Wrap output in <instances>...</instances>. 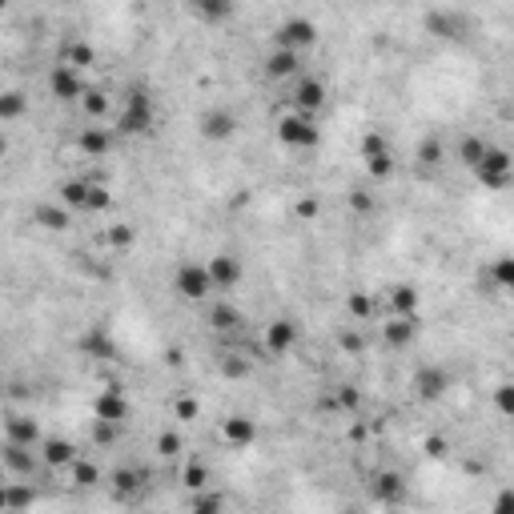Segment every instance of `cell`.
Instances as JSON below:
<instances>
[{"instance_id": "obj_13", "label": "cell", "mask_w": 514, "mask_h": 514, "mask_svg": "<svg viewBox=\"0 0 514 514\" xmlns=\"http://www.w3.org/2000/svg\"><path fill=\"white\" fill-rule=\"evenodd\" d=\"M40 467L37 446H20V442H0V470L8 478H33Z\"/></svg>"}, {"instance_id": "obj_38", "label": "cell", "mask_w": 514, "mask_h": 514, "mask_svg": "<svg viewBox=\"0 0 514 514\" xmlns=\"http://www.w3.org/2000/svg\"><path fill=\"white\" fill-rule=\"evenodd\" d=\"M105 241H109V249L125 254V249H133V246H137V229L129 226V221H117V226H109V229H105Z\"/></svg>"}, {"instance_id": "obj_37", "label": "cell", "mask_w": 514, "mask_h": 514, "mask_svg": "<svg viewBox=\"0 0 514 514\" xmlns=\"http://www.w3.org/2000/svg\"><path fill=\"white\" fill-rule=\"evenodd\" d=\"M366 161V173L374 181H390L398 173V161H394V149H386V153H374V157H362Z\"/></svg>"}, {"instance_id": "obj_20", "label": "cell", "mask_w": 514, "mask_h": 514, "mask_svg": "<svg viewBox=\"0 0 514 514\" xmlns=\"http://www.w3.org/2000/svg\"><path fill=\"white\" fill-rule=\"evenodd\" d=\"M113 141H117V133L113 129H105L100 121H89V129H80L77 133V149L85 157H93V161H100V157H109V149H113Z\"/></svg>"}, {"instance_id": "obj_30", "label": "cell", "mask_w": 514, "mask_h": 514, "mask_svg": "<svg viewBox=\"0 0 514 514\" xmlns=\"http://www.w3.org/2000/svg\"><path fill=\"white\" fill-rule=\"evenodd\" d=\"M85 197H89V181L85 177H68L65 185L57 189V201L65 209H73V214H85Z\"/></svg>"}, {"instance_id": "obj_11", "label": "cell", "mask_w": 514, "mask_h": 514, "mask_svg": "<svg viewBox=\"0 0 514 514\" xmlns=\"http://www.w3.org/2000/svg\"><path fill=\"white\" fill-rule=\"evenodd\" d=\"M197 129H201V137H205V141H214V145H226V141L237 137L241 121H237V113H234L229 105H214V109H205V113H201Z\"/></svg>"}, {"instance_id": "obj_6", "label": "cell", "mask_w": 514, "mask_h": 514, "mask_svg": "<svg viewBox=\"0 0 514 514\" xmlns=\"http://www.w3.org/2000/svg\"><path fill=\"white\" fill-rule=\"evenodd\" d=\"M422 33L442 40V45H458V40L470 37V20L458 13V8H430L422 16Z\"/></svg>"}, {"instance_id": "obj_25", "label": "cell", "mask_w": 514, "mask_h": 514, "mask_svg": "<svg viewBox=\"0 0 514 514\" xmlns=\"http://www.w3.org/2000/svg\"><path fill=\"white\" fill-rule=\"evenodd\" d=\"M60 65L77 68V73H89V68L97 65V45H89V40H65V48H60Z\"/></svg>"}, {"instance_id": "obj_28", "label": "cell", "mask_w": 514, "mask_h": 514, "mask_svg": "<svg viewBox=\"0 0 514 514\" xmlns=\"http://www.w3.org/2000/svg\"><path fill=\"white\" fill-rule=\"evenodd\" d=\"M446 145H442V137H422L418 149H414V161L418 169H426V173H438L442 165H446Z\"/></svg>"}, {"instance_id": "obj_3", "label": "cell", "mask_w": 514, "mask_h": 514, "mask_svg": "<svg viewBox=\"0 0 514 514\" xmlns=\"http://www.w3.org/2000/svg\"><path fill=\"white\" fill-rule=\"evenodd\" d=\"M470 173H475V181L482 189H507L510 177H514V157L502 145H490L487 141V149H482L478 165L470 169Z\"/></svg>"}, {"instance_id": "obj_2", "label": "cell", "mask_w": 514, "mask_h": 514, "mask_svg": "<svg viewBox=\"0 0 514 514\" xmlns=\"http://www.w3.org/2000/svg\"><path fill=\"white\" fill-rule=\"evenodd\" d=\"M278 141L286 149H294V153H309V149L321 145V121L309 117V113H294V109H289V113L278 121Z\"/></svg>"}, {"instance_id": "obj_1", "label": "cell", "mask_w": 514, "mask_h": 514, "mask_svg": "<svg viewBox=\"0 0 514 514\" xmlns=\"http://www.w3.org/2000/svg\"><path fill=\"white\" fill-rule=\"evenodd\" d=\"M157 129V100L149 89H125V97H121V109L113 117V133L117 137H149Z\"/></svg>"}, {"instance_id": "obj_46", "label": "cell", "mask_w": 514, "mask_h": 514, "mask_svg": "<svg viewBox=\"0 0 514 514\" xmlns=\"http://www.w3.org/2000/svg\"><path fill=\"white\" fill-rule=\"evenodd\" d=\"M89 435H93V442H97V446H113V442L121 438V422L93 418V430H89Z\"/></svg>"}, {"instance_id": "obj_49", "label": "cell", "mask_w": 514, "mask_h": 514, "mask_svg": "<svg viewBox=\"0 0 514 514\" xmlns=\"http://www.w3.org/2000/svg\"><path fill=\"white\" fill-rule=\"evenodd\" d=\"M294 217L298 221H318L321 217V197H298L294 201Z\"/></svg>"}, {"instance_id": "obj_54", "label": "cell", "mask_w": 514, "mask_h": 514, "mask_svg": "<svg viewBox=\"0 0 514 514\" xmlns=\"http://www.w3.org/2000/svg\"><path fill=\"white\" fill-rule=\"evenodd\" d=\"M0 510H8V482H0Z\"/></svg>"}, {"instance_id": "obj_21", "label": "cell", "mask_w": 514, "mask_h": 514, "mask_svg": "<svg viewBox=\"0 0 514 514\" xmlns=\"http://www.w3.org/2000/svg\"><path fill=\"white\" fill-rule=\"evenodd\" d=\"M382 309H386V314H418L422 289L410 286V281H394V286L386 289V298H382Z\"/></svg>"}, {"instance_id": "obj_8", "label": "cell", "mask_w": 514, "mask_h": 514, "mask_svg": "<svg viewBox=\"0 0 514 514\" xmlns=\"http://www.w3.org/2000/svg\"><path fill=\"white\" fill-rule=\"evenodd\" d=\"M410 382H414V394L422 402H442L450 394V386H455V374H450L442 362H422Z\"/></svg>"}, {"instance_id": "obj_12", "label": "cell", "mask_w": 514, "mask_h": 514, "mask_svg": "<svg viewBox=\"0 0 514 514\" xmlns=\"http://www.w3.org/2000/svg\"><path fill=\"white\" fill-rule=\"evenodd\" d=\"M422 334L418 314H386L382 321V346L386 350H410Z\"/></svg>"}, {"instance_id": "obj_22", "label": "cell", "mask_w": 514, "mask_h": 514, "mask_svg": "<svg viewBox=\"0 0 514 514\" xmlns=\"http://www.w3.org/2000/svg\"><path fill=\"white\" fill-rule=\"evenodd\" d=\"M33 226H40L45 234H65L73 226V209H65L60 201H40L33 209Z\"/></svg>"}, {"instance_id": "obj_14", "label": "cell", "mask_w": 514, "mask_h": 514, "mask_svg": "<svg viewBox=\"0 0 514 514\" xmlns=\"http://www.w3.org/2000/svg\"><path fill=\"white\" fill-rule=\"evenodd\" d=\"M205 269H209V281H214V294H229V289H237L241 278H246V266H241V257H237V254H226V249L209 257Z\"/></svg>"}, {"instance_id": "obj_41", "label": "cell", "mask_w": 514, "mask_h": 514, "mask_svg": "<svg viewBox=\"0 0 514 514\" xmlns=\"http://www.w3.org/2000/svg\"><path fill=\"white\" fill-rule=\"evenodd\" d=\"M113 205V194H109L105 185H97V181H89V197H85V214H105V209Z\"/></svg>"}, {"instance_id": "obj_34", "label": "cell", "mask_w": 514, "mask_h": 514, "mask_svg": "<svg viewBox=\"0 0 514 514\" xmlns=\"http://www.w3.org/2000/svg\"><path fill=\"white\" fill-rule=\"evenodd\" d=\"M68 478H73V487H80V490H93L105 475H100L97 462H89V458H80V455H77V458H73V467H68Z\"/></svg>"}, {"instance_id": "obj_53", "label": "cell", "mask_w": 514, "mask_h": 514, "mask_svg": "<svg viewBox=\"0 0 514 514\" xmlns=\"http://www.w3.org/2000/svg\"><path fill=\"white\" fill-rule=\"evenodd\" d=\"M442 446H446L442 438H430V442H426V455H430V458H442Z\"/></svg>"}, {"instance_id": "obj_39", "label": "cell", "mask_w": 514, "mask_h": 514, "mask_svg": "<svg viewBox=\"0 0 514 514\" xmlns=\"http://www.w3.org/2000/svg\"><path fill=\"white\" fill-rule=\"evenodd\" d=\"M80 113L89 121H100L109 113V93L105 89H85V97H80Z\"/></svg>"}, {"instance_id": "obj_56", "label": "cell", "mask_w": 514, "mask_h": 514, "mask_svg": "<svg viewBox=\"0 0 514 514\" xmlns=\"http://www.w3.org/2000/svg\"><path fill=\"white\" fill-rule=\"evenodd\" d=\"M5 5H8V0H0V8H5Z\"/></svg>"}, {"instance_id": "obj_36", "label": "cell", "mask_w": 514, "mask_h": 514, "mask_svg": "<svg viewBox=\"0 0 514 514\" xmlns=\"http://www.w3.org/2000/svg\"><path fill=\"white\" fill-rule=\"evenodd\" d=\"M482 149H487V141H482L478 133H467L455 145V157H458V165L462 169H475L478 165V157H482Z\"/></svg>"}, {"instance_id": "obj_9", "label": "cell", "mask_w": 514, "mask_h": 514, "mask_svg": "<svg viewBox=\"0 0 514 514\" xmlns=\"http://www.w3.org/2000/svg\"><path fill=\"white\" fill-rule=\"evenodd\" d=\"M298 341H301V326L294 318H269L266 330H261V350L269 358H286L289 350H298Z\"/></svg>"}, {"instance_id": "obj_5", "label": "cell", "mask_w": 514, "mask_h": 514, "mask_svg": "<svg viewBox=\"0 0 514 514\" xmlns=\"http://www.w3.org/2000/svg\"><path fill=\"white\" fill-rule=\"evenodd\" d=\"M289 109L294 113H309V117H321L326 113V100H330V89L321 77H309V73H298L289 80Z\"/></svg>"}, {"instance_id": "obj_43", "label": "cell", "mask_w": 514, "mask_h": 514, "mask_svg": "<svg viewBox=\"0 0 514 514\" xmlns=\"http://www.w3.org/2000/svg\"><path fill=\"white\" fill-rule=\"evenodd\" d=\"M386 149H390V137L382 133V129H366V133H362V145H358V153H362V157L386 153Z\"/></svg>"}, {"instance_id": "obj_42", "label": "cell", "mask_w": 514, "mask_h": 514, "mask_svg": "<svg viewBox=\"0 0 514 514\" xmlns=\"http://www.w3.org/2000/svg\"><path fill=\"white\" fill-rule=\"evenodd\" d=\"M490 281H495V289H510L514 286V257H495V266H490Z\"/></svg>"}, {"instance_id": "obj_24", "label": "cell", "mask_w": 514, "mask_h": 514, "mask_svg": "<svg viewBox=\"0 0 514 514\" xmlns=\"http://www.w3.org/2000/svg\"><path fill=\"white\" fill-rule=\"evenodd\" d=\"M40 422L33 414H8L5 418V442H20V446H40Z\"/></svg>"}, {"instance_id": "obj_50", "label": "cell", "mask_w": 514, "mask_h": 514, "mask_svg": "<svg viewBox=\"0 0 514 514\" xmlns=\"http://www.w3.org/2000/svg\"><path fill=\"white\" fill-rule=\"evenodd\" d=\"M338 406L346 410V414H358V410H362V390H354V386H338Z\"/></svg>"}, {"instance_id": "obj_55", "label": "cell", "mask_w": 514, "mask_h": 514, "mask_svg": "<svg viewBox=\"0 0 514 514\" xmlns=\"http://www.w3.org/2000/svg\"><path fill=\"white\" fill-rule=\"evenodd\" d=\"M5 153H8V137H5V129H0V161H5Z\"/></svg>"}, {"instance_id": "obj_18", "label": "cell", "mask_w": 514, "mask_h": 514, "mask_svg": "<svg viewBox=\"0 0 514 514\" xmlns=\"http://www.w3.org/2000/svg\"><path fill=\"white\" fill-rule=\"evenodd\" d=\"M37 455H40V467H45V470H68L80 450H77V442H68L60 435H48V438H40Z\"/></svg>"}, {"instance_id": "obj_48", "label": "cell", "mask_w": 514, "mask_h": 514, "mask_svg": "<svg viewBox=\"0 0 514 514\" xmlns=\"http://www.w3.org/2000/svg\"><path fill=\"white\" fill-rule=\"evenodd\" d=\"M338 346L346 350V354H366L370 341H366V334H362V330L350 326V330H341V334H338Z\"/></svg>"}, {"instance_id": "obj_19", "label": "cell", "mask_w": 514, "mask_h": 514, "mask_svg": "<svg viewBox=\"0 0 514 514\" xmlns=\"http://www.w3.org/2000/svg\"><path fill=\"white\" fill-rule=\"evenodd\" d=\"M93 418H105V422H121L125 426L129 418H133V402L121 394L117 386H105L100 394L93 398Z\"/></svg>"}, {"instance_id": "obj_40", "label": "cell", "mask_w": 514, "mask_h": 514, "mask_svg": "<svg viewBox=\"0 0 514 514\" xmlns=\"http://www.w3.org/2000/svg\"><path fill=\"white\" fill-rule=\"evenodd\" d=\"M217 370H221L226 378H246V374H249V358L237 354V350H229L226 358H217Z\"/></svg>"}, {"instance_id": "obj_44", "label": "cell", "mask_w": 514, "mask_h": 514, "mask_svg": "<svg viewBox=\"0 0 514 514\" xmlns=\"http://www.w3.org/2000/svg\"><path fill=\"white\" fill-rule=\"evenodd\" d=\"M201 414V402L194 398V394H177L173 398V418L181 422V426H189V422H194Z\"/></svg>"}, {"instance_id": "obj_45", "label": "cell", "mask_w": 514, "mask_h": 514, "mask_svg": "<svg viewBox=\"0 0 514 514\" xmlns=\"http://www.w3.org/2000/svg\"><path fill=\"white\" fill-rule=\"evenodd\" d=\"M181 450H185V438H181L177 430H161L157 435V455L161 458H181Z\"/></svg>"}, {"instance_id": "obj_29", "label": "cell", "mask_w": 514, "mask_h": 514, "mask_svg": "<svg viewBox=\"0 0 514 514\" xmlns=\"http://www.w3.org/2000/svg\"><path fill=\"white\" fill-rule=\"evenodd\" d=\"M28 113V93L25 89H0V125H13Z\"/></svg>"}, {"instance_id": "obj_32", "label": "cell", "mask_w": 514, "mask_h": 514, "mask_svg": "<svg viewBox=\"0 0 514 514\" xmlns=\"http://www.w3.org/2000/svg\"><path fill=\"white\" fill-rule=\"evenodd\" d=\"M37 487H33V478H13L8 482V510H28V507H37Z\"/></svg>"}, {"instance_id": "obj_27", "label": "cell", "mask_w": 514, "mask_h": 514, "mask_svg": "<svg viewBox=\"0 0 514 514\" xmlns=\"http://www.w3.org/2000/svg\"><path fill=\"white\" fill-rule=\"evenodd\" d=\"M189 8H194V16L205 20V25H226V20H234V13H237V0H189Z\"/></svg>"}, {"instance_id": "obj_35", "label": "cell", "mask_w": 514, "mask_h": 514, "mask_svg": "<svg viewBox=\"0 0 514 514\" xmlns=\"http://www.w3.org/2000/svg\"><path fill=\"white\" fill-rule=\"evenodd\" d=\"M346 314L354 318V321H374V314H378V301L366 294V289H354V294L346 298Z\"/></svg>"}, {"instance_id": "obj_33", "label": "cell", "mask_w": 514, "mask_h": 514, "mask_svg": "<svg viewBox=\"0 0 514 514\" xmlns=\"http://www.w3.org/2000/svg\"><path fill=\"white\" fill-rule=\"evenodd\" d=\"M209 478H214V475H209V462H205V458H197V455H189V458H185V467H181V482H185L189 490H205V487H209Z\"/></svg>"}, {"instance_id": "obj_52", "label": "cell", "mask_w": 514, "mask_h": 514, "mask_svg": "<svg viewBox=\"0 0 514 514\" xmlns=\"http://www.w3.org/2000/svg\"><path fill=\"white\" fill-rule=\"evenodd\" d=\"M495 406H498V414H502V418H510V414H514V386H507V382H502V386L495 390Z\"/></svg>"}, {"instance_id": "obj_47", "label": "cell", "mask_w": 514, "mask_h": 514, "mask_svg": "<svg viewBox=\"0 0 514 514\" xmlns=\"http://www.w3.org/2000/svg\"><path fill=\"white\" fill-rule=\"evenodd\" d=\"M346 205H350V214L366 217V214H374V194H370V189H350Z\"/></svg>"}, {"instance_id": "obj_15", "label": "cell", "mask_w": 514, "mask_h": 514, "mask_svg": "<svg viewBox=\"0 0 514 514\" xmlns=\"http://www.w3.org/2000/svg\"><path fill=\"white\" fill-rule=\"evenodd\" d=\"M301 57L306 53H294V48H269L266 60H261V73L266 80H274V85H289L298 73H301Z\"/></svg>"}, {"instance_id": "obj_23", "label": "cell", "mask_w": 514, "mask_h": 514, "mask_svg": "<svg viewBox=\"0 0 514 514\" xmlns=\"http://www.w3.org/2000/svg\"><path fill=\"white\" fill-rule=\"evenodd\" d=\"M241 321H246V314H241L234 301H226V298L214 301V306H209V314H205V326L214 330V334H237Z\"/></svg>"}, {"instance_id": "obj_31", "label": "cell", "mask_w": 514, "mask_h": 514, "mask_svg": "<svg viewBox=\"0 0 514 514\" xmlns=\"http://www.w3.org/2000/svg\"><path fill=\"white\" fill-rule=\"evenodd\" d=\"M80 350H85V358H97V362H109L117 358V341L105 334V330H89L85 341H80Z\"/></svg>"}, {"instance_id": "obj_26", "label": "cell", "mask_w": 514, "mask_h": 514, "mask_svg": "<svg viewBox=\"0 0 514 514\" xmlns=\"http://www.w3.org/2000/svg\"><path fill=\"white\" fill-rule=\"evenodd\" d=\"M374 498L386 502V507H402V502H406V478H402L398 470H382L374 478Z\"/></svg>"}, {"instance_id": "obj_4", "label": "cell", "mask_w": 514, "mask_h": 514, "mask_svg": "<svg viewBox=\"0 0 514 514\" xmlns=\"http://www.w3.org/2000/svg\"><path fill=\"white\" fill-rule=\"evenodd\" d=\"M173 294L189 306H201V301L214 298V281H209L205 261H181L173 274Z\"/></svg>"}, {"instance_id": "obj_51", "label": "cell", "mask_w": 514, "mask_h": 514, "mask_svg": "<svg viewBox=\"0 0 514 514\" xmlns=\"http://www.w3.org/2000/svg\"><path fill=\"white\" fill-rule=\"evenodd\" d=\"M189 507H194L197 514H209V510H221V507H226V498H221V495H201V490H194Z\"/></svg>"}, {"instance_id": "obj_17", "label": "cell", "mask_w": 514, "mask_h": 514, "mask_svg": "<svg viewBox=\"0 0 514 514\" xmlns=\"http://www.w3.org/2000/svg\"><path fill=\"white\" fill-rule=\"evenodd\" d=\"M109 487H113L117 498H137L149 490V470L137 467V462H121L113 475H109Z\"/></svg>"}, {"instance_id": "obj_7", "label": "cell", "mask_w": 514, "mask_h": 514, "mask_svg": "<svg viewBox=\"0 0 514 514\" xmlns=\"http://www.w3.org/2000/svg\"><path fill=\"white\" fill-rule=\"evenodd\" d=\"M318 25L309 16H286L281 25L274 28V45L278 48H294V53H309L318 45Z\"/></svg>"}, {"instance_id": "obj_10", "label": "cell", "mask_w": 514, "mask_h": 514, "mask_svg": "<svg viewBox=\"0 0 514 514\" xmlns=\"http://www.w3.org/2000/svg\"><path fill=\"white\" fill-rule=\"evenodd\" d=\"M85 89H89V80H85V73H77V68L60 65V60L48 68V97H53L57 105H80Z\"/></svg>"}, {"instance_id": "obj_16", "label": "cell", "mask_w": 514, "mask_h": 514, "mask_svg": "<svg viewBox=\"0 0 514 514\" xmlns=\"http://www.w3.org/2000/svg\"><path fill=\"white\" fill-rule=\"evenodd\" d=\"M257 438H261L257 418H249V414H229V418H221V442H226L229 450H249Z\"/></svg>"}]
</instances>
